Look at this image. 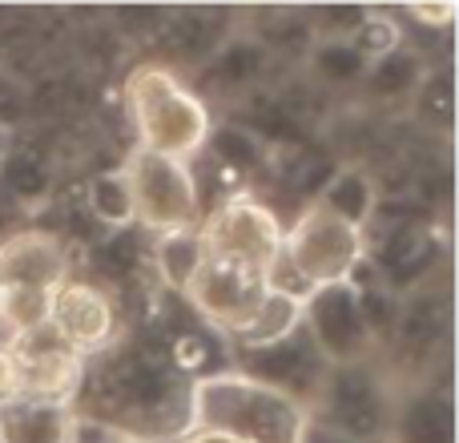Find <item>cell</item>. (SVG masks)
Instances as JSON below:
<instances>
[{
    "label": "cell",
    "mask_w": 459,
    "mask_h": 443,
    "mask_svg": "<svg viewBox=\"0 0 459 443\" xmlns=\"http://www.w3.org/2000/svg\"><path fill=\"white\" fill-rule=\"evenodd\" d=\"M8 186H13L16 194H40L45 190V174H40L37 166H32V161H13V166H8Z\"/></svg>",
    "instance_id": "obj_4"
},
{
    "label": "cell",
    "mask_w": 459,
    "mask_h": 443,
    "mask_svg": "<svg viewBox=\"0 0 459 443\" xmlns=\"http://www.w3.org/2000/svg\"><path fill=\"white\" fill-rule=\"evenodd\" d=\"M415 69H420V65L407 53L387 56V61L379 65V73H375V89H379V93H399V89H407L415 81Z\"/></svg>",
    "instance_id": "obj_1"
},
{
    "label": "cell",
    "mask_w": 459,
    "mask_h": 443,
    "mask_svg": "<svg viewBox=\"0 0 459 443\" xmlns=\"http://www.w3.org/2000/svg\"><path fill=\"white\" fill-rule=\"evenodd\" d=\"M101 262H109V270H117L121 274V270L134 266V250H129V242H109L101 250Z\"/></svg>",
    "instance_id": "obj_5"
},
{
    "label": "cell",
    "mask_w": 459,
    "mask_h": 443,
    "mask_svg": "<svg viewBox=\"0 0 459 443\" xmlns=\"http://www.w3.org/2000/svg\"><path fill=\"white\" fill-rule=\"evenodd\" d=\"M318 65H323L331 77H339V81H347V77H355L359 73V53L355 48H342V45H331L323 56H318Z\"/></svg>",
    "instance_id": "obj_3"
},
{
    "label": "cell",
    "mask_w": 459,
    "mask_h": 443,
    "mask_svg": "<svg viewBox=\"0 0 459 443\" xmlns=\"http://www.w3.org/2000/svg\"><path fill=\"white\" fill-rule=\"evenodd\" d=\"M315 443H347V439H342V436H334V431H331V439H326V436H315Z\"/></svg>",
    "instance_id": "obj_6"
},
{
    "label": "cell",
    "mask_w": 459,
    "mask_h": 443,
    "mask_svg": "<svg viewBox=\"0 0 459 443\" xmlns=\"http://www.w3.org/2000/svg\"><path fill=\"white\" fill-rule=\"evenodd\" d=\"M218 153H222L234 169H250L254 161H258V150L250 145V137L234 134V129H222V134H218Z\"/></svg>",
    "instance_id": "obj_2"
}]
</instances>
